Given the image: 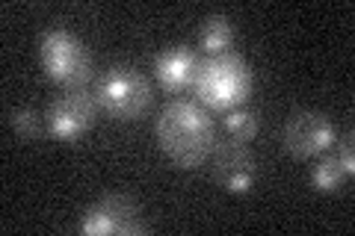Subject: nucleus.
Here are the masks:
<instances>
[{"label": "nucleus", "mask_w": 355, "mask_h": 236, "mask_svg": "<svg viewBox=\"0 0 355 236\" xmlns=\"http://www.w3.org/2000/svg\"><path fill=\"white\" fill-rule=\"evenodd\" d=\"M157 142L178 168H198L214 154V121L196 100H172L157 118Z\"/></svg>", "instance_id": "nucleus-1"}, {"label": "nucleus", "mask_w": 355, "mask_h": 236, "mask_svg": "<svg viewBox=\"0 0 355 236\" xmlns=\"http://www.w3.org/2000/svg\"><path fill=\"white\" fill-rule=\"evenodd\" d=\"M196 95L207 109H237L252 92V69L237 53H216L198 62Z\"/></svg>", "instance_id": "nucleus-2"}, {"label": "nucleus", "mask_w": 355, "mask_h": 236, "mask_svg": "<svg viewBox=\"0 0 355 236\" xmlns=\"http://www.w3.org/2000/svg\"><path fill=\"white\" fill-rule=\"evenodd\" d=\"M92 95L98 107L116 121H139L151 107V83L137 69L125 65H116L98 77Z\"/></svg>", "instance_id": "nucleus-3"}, {"label": "nucleus", "mask_w": 355, "mask_h": 236, "mask_svg": "<svg viewBox=\"0 0 355 236\" xmlns=\"http://www.w3.org/2000/svg\"><path fill=\"white\" fill-rule=\"evenodd\" d=\"M42 69L53 83H60L65 92L71 89H89L92 80V56L83 48L80 39H74L65 30H48L42 36Z\"/></svg>", "instance_id": "nucleus-4"}, {"label": "nucleus", "mask_w": 355, "mask_h": 236, "mask_svg": "<svg viewBox=\"0 0 355 236\" xmlns=\"http://www.w3.org/2000/svg\"><path fill=\"white\" fill-rule=\"evenodd\" d=\"M335 125L323 112L299 109L284 125V148L296 160H314L335 145Z\"/></svg>", "instance_id": "nucleus-5"}, {"label": "nucleus", "mask_w": 355, "mask_h": 236, "mask_svg": "<svg viewBox=\"0 0 355 236\" xmlns=\"http://www.w3.org/2000/svg\"><path fill=\"white\" fill-rule=\"evenodd\" d=\"M98 109L101 107H98V100L89 89H71V92H65L60 100H53L44 121H48L51 136L77 139V136H83L86 130H92Z\"/></svg>", "instance_id": "nucleus-6"}, {"label": "nucleus", "mask_w": 355, "mask_h": 236, "mask_svg": "<svg viewBox=\"0 0 355 236\" xmlns=\"http://www.w3.org/2000/svg\"><path fill=\"white\" fill-rule=\"evenodd\" d=\"M198 56L190 48H166L157 53L154 60V77L160 80L166 92H181V89L196 83V71H198Z\"/></svg>", "instance_id": "nucleus-7"}, {"label": "nucleus", "mask_w": 355, "mask_h": 236, "mask_svg": "<svg viewBox=\"0 0 355 236\" xmlns=\"http://www.w3.org/2000/svg\"><path fill=\"white\" fill-rule=\"evenodd\" d=\"M107 216L113 219V233H121V236H139L148 230V221L142 219V210L139 204L133 201L130 195H121V192H110L98 201Z\"/></svg>", "instance_id": "nucleus-8"}, {"label": "nucleus", "mask_w": 355, "mask_h": 236, "mask_svg": "<svg viewBox=\"0 0 355 236\" xmlns=\"http://www.w3.org/2000/svg\"><path fill=\"white\" fill-rule=\"evenodd\" d=\"M240 172H252L254 174V154L246 142L240 139H228V142H216L214 145V174L216 181L228 174H240Z\"/></svg>", "instance_id": "nucleus-9"}, {"label": "nucleus", "mask_w": 355, "mask_h": 236, "mask_svg": "<svg viewBox=\"0 0 355 236\" xmlns=\"http://www.w3.org/2000/svg\"><path fill=\"white\" fill-rule=\"evenodd\" d=\"M198 39H202V48L207 51V56L225 53L228 44H231V21L225 15H210L202 24Z\"/></svg>", "instance_id": "nucleus-10"}, {"label": "nucleus", "mask_w": 355, "mask_h": 236, "mask_svg": "<svg viewBox=\"0 0 355 236\" xmlns=\"http://www.w3.org/2000/svg\"><path fill=\"white\" fill-rule=\"evenodd\" d=\"M225 130L231 139L252 142L258 136V116H254L252 109H231L225 116Z\"/></svg>", "instance_id": "nucleus-11"}, {"label": "nucleus", "mask_w": 355, "mask_h": 236, "mask_svg": "<svg viewBox=\"0 0 355 236\" xmlns=\"http://www.w3.org/2000/svg\"><path fill=\"white\" fill-rule=\"evenodd\" d=\"M340 181H343V172H340L335 156H323V160L311 168V183H314V189H320V192H335Z\"/></svg>", "instance_id": "nucleus-12"}, {"label": "nucleus", "mask_w": 355, "mask_h": 236, "mask_svg": "<svg viewBox=\"0 0 355 236\" xmlns=\"http://www.w3.org/2000/svg\"><path fill=\"white\" fill-rule=\"evenodd\" d=\"M9 125H12V130L27 142L42 136V121H39L36 112L27 109V107H18V109L9 112Z\"/></svg>", "instance_id": "nucleus-13"}, {"label": "nucleus", "mask_w": 355, "mask_h": 236, "mask_svg": "<svg viewBox=\"0 0 355 236\" xmlns=\"http://www.w3.org/2000/svg\"><path fill=\"white\" fill-rule=\"evenodd\" d=\"M80 233L86 236H101V233H113V219L107 216V210L101 204L89 207L80 216Z\"/></svg>", "instance_id": "nucleus-14"}, {"label": "nucleus", "mask_w": 355, "mask_h": 236, "mask_svg": "<svg viewBox=\"0 0 355 236\" xmlns=\"http://www.w3.org/2000/svg\"><path fill=\"white\" fill-rule=\"evenodd\" d=\"M335 160H338V165H340L343 177H352V174H355V151H352V145H349V142H347V145H343V148L338 151Z\"/></svg>", "instance_id": "nucleus-15"}]
</instances>
